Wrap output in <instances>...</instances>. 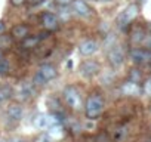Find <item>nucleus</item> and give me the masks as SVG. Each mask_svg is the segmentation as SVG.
<instances>
[{
    "label": "nucleus",
    "mask_w": 151,
    "mask_h": 142,
    "mask_svg": "<svg viewBox=\"0 0 151 142\" xmlns=\"http://www.w3.org/2000/svg\"><path fill=\"white\" fill-rule=\"evenodd\" d=\"M104 107H105V102H104V98L101 95H91L88 96L83 108H85V115L88 120H96L98 117L102 115L104 113Z\"/></svg>",
    "instance_id": "f257e3e1"
},
{
    "label": "nucleus",
    "mask_w": 151,
    "mask_h": 142,
    "mask_svg": "<svg viewBox=\"0 0 151 142\" xmlns=\"http://www.w3.org/2000/svg\"><path fill=\"white\" fill-rule=\"evenodd\" d=\"M62 99L65 102V105L73 110V111H79L83 108V101H82V93L80 90L73 86V85H68L64 87L62 90Z\"/></svg>",
    "instance_id": "f03ea898"
},
{
    "label": "nucleus",
    "mask_w": 151,
    "mask_h": 142,
    "mask_svg": "<svg viewBox=\"0 0 151 142\" xmlns=\"http://www.w3.org/2000/svg\"><path fill=\"white\" fill-rule=\"evenodd\" d=\"M139 15V5L138 3H130L127 8L123 9V12H120V15L117 16V25L120 28L130 25Z\"/></svg>",
    "instance_id": "7ed1b4c3"
},
{
    "label": "nucleus",
    "mask_w": 151,
    "mask_h": 142,
    "mask_svg": "<svg viewBox=\"0 0 151 142\" xmlns=\"http://www.w3.org/2000/svg\"><path fill=\"white\" fill-rule=\"evenodd\" d=\"M107 58H108V64L111 65V68L119 70L126 61V52L120 44H116L113 49L107 52Z\"/></svg>",
    "instance_id": "20e7f679"
},
{
    "label": "nucleus",
    "mask_w": 151,
    "mask_h": 142,
    "mask_svg": "<svg viewBox=\"0 0 151 142\" xmlns=\"http://www.w3.org/2000/svg\"><path fill=\"white\" fill-rule=\"evenodd\" d=\"M99 71H101V65L95 59H85V61L80 62L79 73L85 79H93L96 74H99Z\"/></svg>",
    "instance_id": "39448f33"
},
{
    "label": "nucleus",
    "mask_w": 151,
    "mask_h": 142,
    "mask_svg": "<svg viewBox=\"0 0 151 142\" xmlns=\"http://www.w3.org/2000/svg\"><path fill=\"white\" fill-rule=\"evenodd\" d=\"M71 11L80 18H89L93 15V9L89 6V3L86 0H73Z\"/></svg>",
    "instance_id": "423d86ee"
},
{
    "label": "nucleus",
    "mask_w": 151,
    "mask_h": 142,
    "mask_svg": "<svg viewBox=\"0 0 151 142\" xmlns=\"http://www.w3.org/2000/svg\"><path fill=\"white\" fill-rule=\"evenodd\" d=\"M40 21L46 31H55L59 27V18L53 12H43L40 16Z\"/></svg>",
    "instance_id": "0eeeda50"
},
{
    "label": "nucleus",
    "mask_w": 151,
    "mask_h": 142,
    "mask_svg": "<svg viewBox=\"0 0 151 142\" xmlns=\"http://www.w3.org/2000/svg\"><path fill=\"white\" fill-rule=\"evenodd\" d=\"M120 90H122V95H124V96L136 98V96H139V95L142 93V86H141L139 83H135V82L126 80V82L122 85Z\"/></svg>",
    "instance_id": "6e6552de"
},
{
    "label": "nucleus",
    "mask_w": 151,
    "mask_h": 142,
    "mask_svg": "<svg viewBox=\"0 0 151 142\" xmlns=\"http://www.w3.org/2000/svg\"><path fill=\"white\" fill-rule=\"evenodd\" d=\"M129 58L135 65L148 64V50L142 49V47H133L129 50Z\"/></svg>",
    "instance_id": "1a4fd4ad"
},
{
    "label": "nucleus",
    "mask_w": 151,
    "mask_h": 142,
    "mask_svg": "<svg viewBox=\"0 0 151 142\" xmlns=\"http://www.w3.org/2000/svg\"><path fill=\"white\" fill-rule=\"evenodd\" d=\"M79 53L82 55V56H92V55H95L96 52H98V49H99V44L95 42V40H92V39H86V40H83L80 44H79Z\"/></svg>",
    "instance_id": "9d476101"
},
{
    "label": "nucleus",
    "mask_w": 151,
    "mask_h": 142,
    "mask_svg": "<svg viewBox=\"0 0 151 142\" xmlns=\"http://www.w3.org/2000/svg\"><path fill=\"white\" fill-rule=\"evenodd\" d=\"M30 34H31V28L27 24H17L11 30V36L14 37V40H19V42L27 39Z\"/></svg>",
    "instance_id": "9b49d317"
},
{
    "label": "nucleus",
    "mask_w": 151,
    "mask_h": 142,
    "mask_svg": "<svg viewBox=\"0 0 151 142\" xmlns=\"http://www.w3.org/2000/svg\"><path fill=\"white\" fill-rule=\"evenodd\" d=\"M37 73L49 83V82H52L53 79H56L58 70H56V67L52 65V64H43V65H40V68L37 70Z\"/></svg>",
    "instance_id": "f8f14e48"
},
{
    "label": "nucleus",
    "mask_w": 151,
    "mask_h": 142,
    "mask_svg": "<svg viewBox=\"0 0 151 142\" xmlns=\"http://www.w3.org/2000/svg\"><path fill=\"white\" fill-rule=\"evenodd\" d=\"M18 96L21 101H28L34 96V85L33 82H22L18 90Z\"/></svg>",
    "instance_id": "ddd939ff"
},
{
    "label": "nucleus",
    "mask_w": 151,
    "mask_h": 142,
    "mask_svg": "<svg viewBox=\"0 0 151 142\" xmlns=\"http://www.w3.org/2000/svg\"><path fill=\"white\" fill-rule=\"evenodd\" d=\"M6 114H8L9 120L18 123V121H21V118L24 115V110H22V107L19 104H11L8 107V110H6Z\"/></svg>",
    "instance_id": "4468645a"
},
{
    "label": "nucleus",
    "mask_w": 151,
    "mask_h": 142,
    "mask_svg": "<svg viewBox=\"0 0 151 142\" xmlns=\"http://www.w3.org/2000/svg\"><path fill=\"white\" fill-rule=\"evenodd\" d=\"M14 98V87L8 83L5 85H0V104L2 102H6L9 99Z\"/></svg>",
    "instance_id": "2eb2a0df"
},
{
    "label": "nucleus",
    "mask_w": 151,
    "mask_h": 142,
    "mask_svg": "<svg viewBox=\"0 0 151 142\" xmlns=\"http://www.w3.org/2000/svg\"><path fill=\"white\" fill-rule=\"evenodd\" d=\"M145 36H147L145 30H144V28L136 27V28L130 33V40H132V43H133V44H139V43L142 44V42H144Z\"/></svg>",
    "instance_id": "dca6fc26"
},
{
    "label": "nucleus",
    "mask_w": 151,
    "mask_h": 142,
    "mask_svg": "<svg viewBox=\"0 0 151 142\" xmlns=\"http://www.w3.org/2000/svg\"><path fill=\"white\" fill-rule=\"evenodd\" d=\"M117 44V37L113 34V33H107L105 36H104V42H102V49L104 50H110V49H113L114 46Z\"/></svg>",
    "instance_id": "f3484780"
},
{
    "label": "nucleus",
    "mask_w": 151,
    "mask_h": 142,
    "mask_svg": "<svg viewBox=\"0 0 151 142\" xmlns=\"http://www.w3.org/2000/svg\"><path fill=\"white\" fill-rule=\"evenodd\" d=\"M39 43H40V37H39V36H31V34H30L27 39L21 40L22 49H34Z\"/></svg>",
    "instance_id": "a211bd4d"
},
{
    "label": "nucleus",
    "mask_w": 151,
    "mask_h": 142,
    "mask_svg": "<svg viewBox=\"0 0 151 142\" xmlns=\"http://www.w3.org/2000/svg\"><path fill=\"white\" fill-rule=\"evenodd\" d=\"M47 135L52 139H61L64 136V127H62V124L61 123H56V124L50 126L49 130H47Z\"/></svg>",
    "instance_id": "6ab92c4d"
},
{
    "label": "nucleus",
    "mask_w": 151,
    "mask_h": 142,
    "mask_svg": "<svg viewBox=\"0 0 151 142\" xmlns=\"http://www.w3.org/2000/svg\"><path fill=\"white\" fill-rule=\"evenodd\" d=\"M14 44V37L8 33H3V34H0V49H2L3 52L11 49Z\"/></svg>",
    "instance_id": "aec40b11"
},
{
    "label": "nucleus",
    "mask_w": 151,
    "mask_h": 142,
    "mask_svg": "<svg viewBox=\"0 0 151 142\" xmlns=\"http://www.w3.org/2000/svg\"><path fill=\"white\" fill-rule=\"evenodd\" d=\"M127 80L135 82V83H141V80H142V74H141L139 68H135V67H133V68H130V70H129Z\"/></svg>",
    "instance_id": "412c9836"
},
{
    "label": "nucleus",
    "mask_w": 151,
    "mask_h": 142,
    "mask_svg": "<svg viewBox=\"0 0 151 142\" xmlns=\"http://www.w3.org/2000/svg\"><path fill=\"white\" fill-rule=\"evenodd\" d=\"M11 73V62L9 59L3 58L0 61V76H8Z\"/></svg>",
    "instance_id": "4be33fe9"
},
{
    "label": "nucleus",
    "mask_w": 151,
    "mask_h": 142,
    "mask_svg": "<svg viewBox=\"0 0 151 142\" xmlns=\"http://www.w3.org/2000/svg\"><path fill=\"white\" fill-rule=\"evenodd\" d=\"M142 93L151 98V77L145 79V82L142 83Z\"/></svg>",
    "instance_id": "5701e85b"
},
{
    "label": "nucleus",
    "mask_w": 151,
    "mask_h": 142,
    "mask_svg": "<svg viewBox=\"0 0 151 142\" xmlns=\"http://www.w3.org/2000/svg\"><path fill=\"white\" fill-rule=\"evenodd\" d=\"M33 85H34V86H46L47 82H46L39 73H36V74L33 76Z\"/></svg>",
    "instance_id": "b1692460"
},
{
    "label": "nucleus",
    "mask_w": 151,
    "mask_h": 142,
    "mask_svg": "<svg viewBox=\"0 0 151 142\" xmlns=\"http://www.w3.org/2000/svg\"><path fill=\"white\" fill-rule=\"evenodd\" d=\"M142 46L147 47V50H151V34L147 33V36H145V39L142 42Z\"/></svg>",
    "instance_id": "393cba45"
},
{
    "label": "nucleus",
    "mask_w": 151,
    "mask_h": 142,
    "mask_svg": "<svg viewBox=\"0 0 151 142\" xmlns=\"http://www.w3.org/2000/svg\"><path fill=\"white\" fill-rule=\"evenodd\" d=\"M36 142H52V138H50L47 133H42V135L36 139Z\"/></svg>",
    "instance_id": "a878e982"
},
{
    "label": "nucleus",
    "mask_w": 151,
    "mask_h": 142,
    "mask_svg": "<svg viewBox=\"0 0 151 142\" xmlns=\"http://www.w3.org/2000/svg\"><path fill=\"white\" fill-rule=\"evenodd\" d=\"M9 3L14 6V8H21L27 3V0H9Z\"/></svg>",
    "instance_id": "bb28decb"
},
{
    "label": "nucleus",
    "mask_w": 151,
    "mask_h": 142,
    "mask_svg": "<svg viewBox=\"0 0 151 142\" xmlns=\"http://www.w3.org/2000/svg\"><path fill=\"white\" fill-rule=\"evenodd\" d=\"M46 0H27V3L31 6V8H36V6H40L42 3H45Z\"/></svg>",
    "instance_id": "cd10ccee"
},
{
    "label": "nucleus",
    "mask_w": 151,
    "mask_h": 142,
    "mask_svg": "<svg viewBox=\"0 0 151 142\" xmlns=\"http://www.w3.org/2000/svg\"><path fill=\"white\" fill-rule=\"evenodd\" d=\"M73 0H55V5L58 6H71Z\"/></svg>",
    "instance_id": "c85d7f7f"
},
{
    "label": "nucleus",
    "mask_w": 151,
    "mask_h": 142,
    "mask_svg": "<svg viewBox=\"0 0 151 142\" xmlns=\"http://www.w3.org/2000/svg\"><path fill=\"white\" fill-rule=\"evenodd\" d=\"M0 142H25L22 138H9V139H0Z\"/></svg>",
    "instance_id": "c756f323"
},
{
    "label": "nucleus",
    "mask_w": 151,
    "mask_h": 142,
    "mask_svg": "<svg viewBox=\"0 0 151 142\" xmlns=\"http://www.w3.org/2000/svg\"><path fill=\"white\" fill-rule=\"evenodd\" d=\"M3 33H6V24L5 21H0V34H3Z\"/></svg>",
    "instance_id": "7c9ffc66"
},
{
    "label": "nucleus",
    "mask_w": 151,
    "mask_h": 142,
    "mask_svg": "<svg viewBox=\"0 0 151 142\" xmlns=\"http://www.w3.org/2000/svg\"><path fill=\"white\" fill-rule=\"evenodd\" d=\"M3 58H5V52H3L2 49H0V61H2Z\"/></svg>",
    "instance_id": "2f4dec72"
},
{
    "label": "nucleus",
    "mask_w": 151,
    "mask_h": 142,
    "mask_svg": "<svg viewBox=\"0 0 151 142\" xmlns=\"http://www.w3.org/2000/svg\"><path fill=\"white\" fill-rule=\"evenodd\" d=\"M148 64L151 65V50H148Z\"/></svg>",
    "instance_id": "473e14b6"
},
{
    "label": "nucleus",
    "mask_w": 151,
    "mask_h": 142,
    "mask_svg": "<svg viewBox=\"0 0 151 142\" xmlns=\"http://www.w3.org/2000/svg\"><path fill=\"white\" fill-rule=\"evenodd\" d=\"M147 30H148V34H151V22L147 25Z\"/></svg>",
    "instance_id": "72a5a7b5"
},
{
    "label": "nucleus",
    "mask_w": 151,
    "mask_h": 142,
    "mask_svg": "<svg viewBox=\"0 0 151 142\" xmlns=\"http://www.w3.org/2000/svg\"><path fill=\"white\" fill-rule=\"evenodd\" d=\"M96 2H99V3H108V2H111V0H96Z\"/></svg>",
    "instance_id": "f704fd0d"
},
{
    "label": "nucleus",
    "mask_w": 151,
    "mask_h": 142,
    "mask_svg": "<svg viewBox=\"0 0 151 142\" xmlns=\"http://www.w3.org/2000/svg\"><path fill=\"white\" fill-rule=\"evenodd\" d=\"M145 142H151V136H150V138H147V139H145Z\"/></svg>",
    "instance_id": "c9c22d12"
},
{
    "label": "nucleus",
    "mask_w": 151,
    "mask_h": 142,
    "mask_svg": "<svg viewBox=\"0 0 151 142\" xmlns=\"http://www.w3.org/2000/svg\"><path fill=\"white\" fill-rule=\"evenodd\" d=\"M150 129H151V126H150Z\"/></svg>",
    "instance_id": "e433bc0d"
},
{
    "label": "nucleus",
    "mask_w": 151,
    "mask_h": 142,
    "mask_svg": "<svg viewBox=\"0 0 151 142\" xmlns=\"http://www.w3.org/2000/svg\"><path fill=\"white\" fill-rule=\"evenodd\" d=\"M86 2H88V0H86Z\"/></svg>",
    "instance_id": "4c0bfd02"
}]
</instances>
